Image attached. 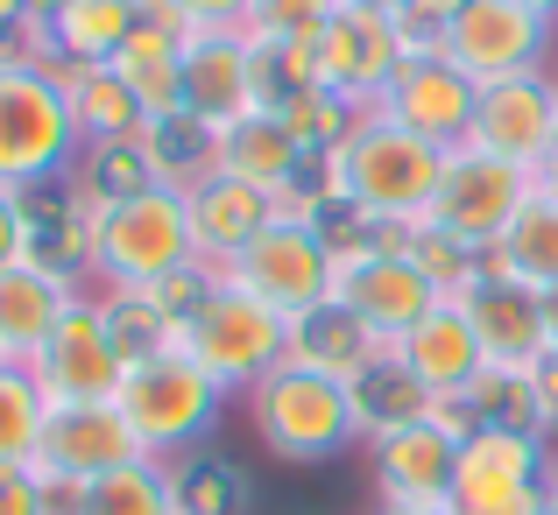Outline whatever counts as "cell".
Segmentation results:
<instances>
[{
    "instance_id": "6da1fadb",
    "label": "cell",
    "mask_w": 558,
    "mask_h": 515,
    "mask_svg": "<svg viewBox=\"0 0 558 515\" xmlns=\"http://www.w3.org/2000/svg\"><path fill=\"white\" fill-rule=\"evenodd\" d=\"M438 170H446V149H432L424 135L396 127L381 107L354 113L340 142L312 163L318 191H326V212L340 205L354 219V233H403L432 212Z\"/></svg>"
},
{
    "instance_id": "7a4b0ae2",
    "label": "cell",
    "mask_w": 558,
    "mask_h": 515,
    "mask_svg": "<svg viewBox=\"0 0 558 515\" xmlns=\"http://www.w3.org/2000/svg\"><path fill=\"white\" fill-rule=\"evenodd\" d=\"M85 275H99L107 290H163L178 275L205 269L198 261V226H191V198L178 176H156L142 191H121V198H85Z\"/></svg>"
},
{
    "instance_id": "3957f363",
    "label": "cell",
    "mask_w": 558,
    "mask_h": 515,
    "mask_svg": "<svg viewBox=\"0 0 558 515\" xmlns=\"http://www.w3.org/2000/svg\"><path fill=\"white\" fill-rule=\"evenodd\" d=\"M85 149L64 71L36 50H0V184L36 191L71 170Z\"/></svg>"
},
{
    "instance_id": "277c9868",
    "label": "cell",
    "mask_w": 558,
    "mask_h": 515,
    "mask_svg": "<svg viewBox=\"0 0 558 515\" xmlns=\"http://www.w3.org/2000/svg\"><path fill=\"white\" fill-rule=\"evenodd\" d=\"M247 424L255 438L276 452L283 466H326L340 459L347 445H361V395L354 381L340 375H318V367L283 360L276 375H262L247 389Z\"/></svg>"
},
{
    "instance_id": "5b68a950",
    "label": "cell",
    "mask_w": 558,
    "mask_h": 515,
    "mask_svg": "<svg viewBox=\"0 0 558 515\" xmlns=\"http://www.w3.org/2000/svg\"><path fill=\"white\" fill-rule=\"evenodd\" d=\"M219 409H227V389H219L184 346L135 353V367H128V381H121V417L135 424L142 452H149V459H170V466H178L198 438H213Z\"/></svg>"
},
{
    "instance_id": "8992f818",
    "label": "cell",
    "mask_w": 558,
    "mask_h": 515,
    "mask_svg": "<svg viewBox=\"0 0 558 515\" xmlns=\"http://www.w3.org/2000/svg\"><path fill=\"white\" fill-rule=\"evenodd\" d=\"M178 346H184L227 395H233V389L247 395L262 375H276V367L290 360V318H276L269 304L247 297L241 283L213 275V283H205V297L184 311V340H178Z\"/></svg>"
},
{
    "instance_id": "52a82bcc",
    "label": "cell",
    "mask_w": 558,
    "mask_h": 515,
    "mask_svg": "<svg viewBox=\"0 0 558 515\" xmlns=\"http://www.w3.org/2000/svg\"><path fill=\"white\" fill-rule=\"evenodd\" d=\"M227 283H241L247 297H262L276 318H312L340 297V241L326 226H298V219H269L241 255L227 261Z\"/></svg>"
},
{
    "instance_id": "ba28073f",
    "label": "cell",
    "mask_w": 558,
    "mask_h": 515,
    "mask_svg": "<svg viewBox=\"0 0 558 515\" xmlns=\"http://www.w3.org/2000/svg\"><path fill=\"white\" fill-rule=\"evenodd\" d=\"M417 50H424V36L396 8H347L340 0V14H332V22L318 28V42H312L318 93H332L354 113H368V107H381V93L403 78V64Z\"/></svg>"
},
{
    "instance_id": "9c48e42d",
    "label": "cell",
    "mask_w": 558,
    "mask_h": 515,
    "mask_svg": "<svg viewBox=\"0 0 558 515\" xmlns=\"http://www.w3.org/2000/svg\"><path fill=\"white\" fill-rule=\"evenodd\" d=\"M545 494H551L545 431L474 424V431L460 438V466H452V515H545Z\"/></svg>"
},
{
    "instance_id": "30bf717a",
    "label": "cell",
    "mask_w": 558,
    "mask_h": 515,
    "mask_svg": "<svg viewBox=\"0 0 558 515\" xmlns=\"http://www.w3.org/2000/svg\"><path fill=\"white\" fill-rule=\"evenodd\" d=\"M531 198H537V176L523 163H502V156L460 142V149H446V170H438V191H432L424 226L452 233L466 255H488V247L509 233V219H517Z\"/></svg>"
},
{
    "instance_id": "8fae6325",
    "label": "cell",
    "mask_w": 558,
    "mask_h": 515,
    "mask_svg": "<svg viewBox=\"0 0 558 515\" xmlns=\"http://www.w3.org/2000/svg\"><path fill=\"white\" fill-rule=\"evenodd\" d=\"M340 304L381 346H396L424 311L446 304V290L417 269L403 233H354V241H340Z\"/></svg>"
},
{
    "instance_id": "7c38bea8",
    "label": "cell",
    "mask_w": 558,
    "mask_h": 515,
    "mask_svg": "<svg viewBox=\"0 0 558 515\" xmlns=\"http://www.w3.org/2000/svg\"><path fill=\"white\" fill-rule=\"evenodd\" d=\"M551 36H558V28L545 22V14L517 8V0H466V8L452 14L424 50L446 57L466 85H502V78L551 71Z\"/></svg>"
},
{
    "instance_id": "4fadbf2b",
    "label": "cell",
    "mask_w": 558,
    "mask_h": 515,
    "mask_svg": "<svg viewBox=\"0 0 558 515\" xmlns=\"http://www.w3.org/2000/svg\"><path fill=\"white\" fill-rule=\"evenodd\" d=\"M22 367H28V381L43 389L50 409H64V403H121V381H128V367H135V353L121 346L107 304L78 297L64 311V326L28 353Z\"/></svg>"
},
{
    "instance_id": "5bb4252c",
    "label": "cell",
    "mask_w": 558,
    "mask_h": 515,
    "mask_svg": "<svg viewBox=\"0 0 558 515\" xmlns=\"http://www.w3.org/2000/svg\"><path fill=\"white\" fill-rule=\"evenodd\" d=\"M135 459H149V452H142L135 424L121 417V403H64V409L43 417L36 474L64 494L93 488V480L121 474V466H135Z\"/></svg>"
},
{
    "instance_id": "9a60e30c",
    "label": "cell",
    "mask_w": 558,
    "mask_h": 515,
    "mask_svg": "<svg viewBox=\"0 0 558 515\" xmlns=\"http://www.w3.org/2000/svg\"><path fill=\"white\" fill-rule=\"evenodd\" d=\"M466 431H474V417H466L460 403H438L432 417L368 438L381 502H452V466H460V438Z\"/></svg>"
},
{
    "instance_id": "2e32d148",
    "label": "cell",
    "mask_w": 558,
    "mask_h": 515,
    "mask_svg": "<svg viewBox=\"0 0 558 515\" xmlns=\"http://www.w3.org/2000/svg\"><path fill=\"white\" fill-rule=\"evenodd\" d=\"M255 107H276L255 42L247 36H191L184 42V127L219 135L227 121H241Z\"/></svg>"
},
{
    "instance_id": "e0dca14e",
    "label": "cell",
    "mask_w": 558,
    "mask_h": 515,
    "mask_svg": "<svg viewBox=\"0 0 558 515\" xmlns=\"http://www.w3.org/2000/svg\"><path fill=\"white\" fill-rule=\"evenodd\" d=\"M389 360L403 367V375L417 381L432 403H466V395H474V381L488 375V346H481L474 318L460 311V297H446L438 311H424L417 326L389 346Z\"/></svg>"
},
{
    "instance_id": "ac0fdd59",
    "label": "cell",
    "mask_w": 558,
    "mask_h": 515,
    "mask_svg": "<svg viewBox=\"0 0 558 515\" xmlns=\"http://www.w3.org/2000/svg\"><path fill=\"white\" fill-rule=\"evenodd\" d=\"M558 135V71H531V78H502V85H481L474 99V149L502 156V163L537 170Z\"/></svg>"
},
{
    "instance_id": "d6986e66",
    "label": "cell",
    "mask_w": 558,
    "mask_h": 515,
    "mask_svg": "<svg viewBox=\"0 0 558 515\" xmlns=\"http://www.w3.org/2000/svg\"><path fill=\"white\" fill-rule=\"evenodd\" d=\"M460 311L474 318L481 346H488V367H537L545 353H558V332H551V297L509 283V275L481 269L474 283L460 290Z\"/></svg>"
},
{
    "instance_id": "ffe728a7",
    "label": "cell",
    "mask_w": 558,
    "mask_h": 515,
    "mask_svg": "<svg viewBox=\"0 0 558 515\" xmlns=\"http://www.w3.org/2000/svg\"><path fill=\"white\" fill-rule=\"evenodd\" d=\"M205 170L219 176H241L255 191H290L312 176V149L298 142V127L283 121V107H255L241 121H227L219 135H205Z\"/></svg>"
},
{
    "instance_id": "44dd1931",
    "label": "cell",
    "mask_w": 558,
    "mask_h": 515,
    "mask_svg": "<svg viewBox=\"0 0 558 515\" xmlns=\"http://www.w3.org/2000/svg\"><path fill=\"white\" fill-rule=\"evenodd\" d=\"M474 99H481V85H466L446 57L417 50L403 64V78L381 93V113H389L396 127H410V135H424L432 149H460V142L474 135Z\"/></svg>"
},
{
    "instance_id": "7402d4cb",
    "label": "cell",
    "mask_w": 558,
    "mask_h": 515,
    "mask_svg": "<svg viewBox=\"0 0 558 515\" xmlns=\"http://www.w3.org/2000/svg\"><path fill=\"white\" fill-rule=\"evenodd\" d=\"M78 297H85L78 275L50 255H28L14 269H0V346H8V360H28V353L64 326V311Z\"/></svg>"
},
{
    "instance_id": "603a6c76",
    "label": "cell",
    "mask_w": 558,
    "mask_h": 515,
    "mask_svg": "<svg viewBox=\"0 0 558 515\" xmlns=\"http://www.w3.org/2000/svg\"><path fill=\"white\" fill-rule=\"evenodd\" d=\"M184 198H191V226H198V261L213 275L276 219V198H269V191L241 184V176H219V170H191L184 176Z\"/></svg>"
},
{
    "instance_id": "cb8c5ba5",
    "label": "cell",
    "mask_w": 558,
    "mask_h": 515,
    "mask_svg": "<svg viewBox=\"0 0 558 515\" xmlns=\"http://www.w3.org/2000/svg\"><path fill=\"white\" fill-rule=\"evenodd\" d=\"M184 42L191 36L142 14V28L121 42V57H113V78L135 93L142 121H149L156 135H163V127H184Z\"/></svg>"
},
{
    "instance_id": "d4e9b609",
    "label": "cell",
    "mask_w": 558,
    "mask_h": 515,
    "mask_svg": "<svg viewBox=\"0 0 558 515\" xmlns=\"http://www.w3.org/2000/svg\"><path fill=\"white\" fill-rule=\"evenodd\" d=\"M135 28H142V0H64L36 28V57H50L57 71H93L113 64Z\"/></svg>"
},
{
    "instance_id": "484cf974",
    "label": "cell",
    "mask_w": 558,
    "mask_h": 515,
    "mask_svg": "<svg viewBox=\"0 0 558 515\" xmlns=\"http://www.w3.org/2000/svg\"><path fill=\"white\" fill-rule=\"evenodd\" d=\"M481 269L509 275V283L537 290V297H558V198L537 191L531 205H523L517 219H509V233L481 255Z\"/></svg>"
},
{
    "instance_id": "4316f807",
    "label": "cell",
    "mask_w": 558,
    "mask_h": 515,
    "mask_svg": "<svg viewBox=\"0 0 558 515\" xmlns=\"http://www.w3.org/2000/svg\"><path fill=\"white\" fill-rule=\"evenodd\" d=\"M381 353H389V346H381L340 297H332L326 311H312V318H298V326H290V360H298V367H318V375H340V381H361Z\"/></svg>"
},
{
    "instance_id": "83f0119b",
    "label": "cell",
    "mask_w": 558,
    "mask_h": 515,
    "mask_svg": "<svg viewBox=\"0 0 558 515\" xmlns=\"http://www.w3.org/2000/svg\"><path fill=\"white\" fill-rule=\"evenodd\" d=\"M64 93H71V113H78L85 149H107V142H142V135H156V127L142 121L135 93H128V85L113 78V64L64 71Z\"/></svg>"
},
{
    "instance_id": "f1b7e54d",
    "label": "cell",
    "mask_w": 558,
    "mask_h": 515,
    "mask_svg": "<svg viewBox=\"0 0 558 515\" xmlns=\"http://www.w3.org/2000/svg\"><path fill=\"white\" fill-rule=\"evenodd\" d=\"M78 515H184V502H178V466H170V459L121 466V474L78 488Z\"/></svg>"
},
{
    "instance_id": "f546056e",
    "label": "cell",
    "mask_w": 558,
    "mask_h": 515,
    "mask_svg": "<svg viewBox=\"0 0 558 515\" xmlns=\"http://www.w3.org/2000/svg\"><path fill=\"white\" fill-rule=\"evenodd\" d=\"M43 417H50L43 389L28 381L22 360H8V367H0V466H36Z\"/></svg>"
},
{
    "instance_id": "4dcf8cb0",
    "label": "cell",
    "mask_w": 558,
    "mask_h": 515,
    "mask_svg": "<svg viewBox=\"0 0 558 515\" xmlns=\"http://www.w3.org/2000/svg\"><path fill=\"white\" fill-rule=\"evenodd\" d=\"M354 395H361V431L368 438H381V431H396V424H417V417H432V395L417 389V381L403 375V367L389 360V353H381V360L368 367V375L354 381Z\"/></svg>"
},
{
    "instance_id": "1f68e13d",
    "label": "cell",
    "mask_w": 558,
    "mask_h": 515,
    "mask_svg": "<svg viewBox=\"0 0 558 515\" xmlns=\"http://www.w3.org/2000/svg\"><path fill=\"white\" fill-rule=\"evenodd\" d=\"M332 14H340V0H255L241 36L255 50H290V42H312Z\"/></svg>"
},
{
    "instance_id": "d6a6232c",
    "label": "cell",
    "mask_w": 558,
    "mask_h": 515,
    "mask_svg": "<svg viewBox=\"0 0 558 515\" xmlns=\"http://www.w3.org/2000/svg\"><path fill=\"white\" fill-rule=\"evenodd\" d=\"M255 0H142V14L178 36H241Z\"/></svg>"
},
{
    "instance_id": "836d02e7",
    "label": "cell",
    "mask_w": 558,
    "mask_h": 515,
    "mask_svg": "<svg viewBox=\"0 0 558 515\" xmlns=\"http://www.w3.org/2000/svg\"><path fill=\"white\" fill-rule=\"evenodd\" d=\"M241 474H233L227 459H191L178 466V502L184 515H241Z\"/></svg>"
},
{
    "instance_id": "e575fe53",
    "label": "cell",
    "mask_w": 558,
    "mask_h": 515,
    "mask_svg": "<svg viewBox=\"0 0 558 515\" xmlns=\"http://www.w3.org/2000/svg\"><path fill=\"white\" fill-rule=\"evenodd\" d=\"M43 255V226H36V205H28V191L0 184V269H14V261Z\"/></svg>"
},
{
    "instance_id": "d590c367",
    "label": "cell",
    "mask_w": 558,
    "mask_h": 515,
    "mask_svg": "<svg viewBox=\"0 0 558 515\" xmlns=\"http://www.w3.org/2000/svg\"><path fill=\"white\" fill-rule=\"evenodd\" d=\"M0 515H57V494L36 466H0Z\"/></svg>"
},
{
    "instance_id": "8d00e7d4",
    "label": "cell",
    "mask_w": 558,
    "mask_h": 515,
    "mask_svg": "<svg viewBox=\"0 0 558 515\" xmlns=\"http://www.w3.org/2000/svg\"><path fill=\"white\" fill-rule=\"evenodd\" d=\"M460 8H466V0H396V14H403V22H410V28H417V36H424V42H432V36H438V28H446V22H452V14H460Z\"/></svg>"
},
{
    "instance_id": "74e56055",
    "label": "cell",
    "mask_w": 558,
    "mask_h": 515,
    "mask_svg": "<svg viewBox=\"0 0 558 515\" xmlns=\"http://www.w3.org/2000/svg\"><path fill=\"white\" fill-rule=\"evenodd\" d=\"M531 389H537V417H545V431L558 424V353H545V360L531 367Z\"/></svg>"
},
{
    "instance_id": "f35d334b",
    "label": "cell",
    "mask_w": 558,
    "mask_h": 515,
    "mask_svg": "<svg viewBox=\"0 0 558 515\" xmlns=\"http://www.w3.org/2000/svg\"><path fill=\"white\" fill-rule=\"evenodd\" d=\"M531 176H537V191H545V198H558V135H551V149H545V163H537Z\"/></svg>"
},
{
    "instance_id": "ab89813d",
    "label": "cell",
    "mask_w": 558,
    "mask_h": 515,
    "mask_svg": "<svg viewBox=\"0 0 558 515\" xmlns=\"http://www.w3.org/2000/svg\"><path fill=\"white\" fill-rule=\"evenodd\" d=\"M375 515H452V502H381Z\"/></svg>"
},
{
    "instance_id": "60d3db41",
    "label": "cell",
    "mask_w": 558,
    "mask_h": 515,
    "mask_svg": "<svg viewBox=\"0 0 558 515\" xmlns=\"http://www.w3.org/2000/svg\"><path fill=\"white\" fill-rule=\"evenodd\" d=\"M22 8H28V22H36V28H43V22H50V14H57V8H64V0H22Z\"/></svg>"
},
{
    "instance_id": "b9f144b4",
    "label": "cell",
    "mask_w": 558,
    "mask_h": 515,
    "mask_svg": "<svg viewBox=\"0 0 558 515\" xmlns=\"http://www.w3.org/2000/svg\"><path fill=\"white\" fill-rule=\"evenodd\" d=\"M517 8H531V14H545V22L558 28V0H517Z\"/></svg>"
},
{
    "instance_id": "7bdbcfd3",
    "label": "cell",
    "mask_w": 558,
    "mask_h": 515,
    "mask_svg": "<svg viewBox=\"0 0 558 515\" xmlns=\"http://www.w3.org/2000/svg\"><path fill=\"white\" fill-rule=\"evenodd\" d=\"M347 8H396V0H347Z\"/></svg>"
},
{
    "instance_id": "ee69618b",
    "label": "cell",
    "mask_w": 558,
    "mask_h": 515,
    "mask_svg": "<svg viewBox=\"0 0 558 515\" xmlns=\"http://www.w3.org/2000/svg\"><path fill=\"white\" fill-rule=\"evenodd\" d=\"M545 515H558V480H551V494H545Z\"/></svg>"
},
{
    "instance_id": "f6af8a7d",
    "label": "cell",
    "mask_w": 558,
    "mask_h": 515,
    "mask_svg": "<svg viewBox=\"0 0 558 515\" xmlns=\"http://www.w3.org/2000/svg\"><path fill=\"white\" fill-rule=\"evenodd\" d=\"M551 332H558V297H551Z\"/></svg>"
},
{
    "instance_id": "bcb514c9",
    "label": "cell",
    "mask_w": 558,
    "mask_h": 515,
    "mask_svg": "<svg viewBox=\"0 0 558 515\" xmlns=\"http://www.w3.org/2000/svg\"><path fill=\"white\" fill-rule=\"evenodd\" d=\"M0 367H8V346H0Z\"/></svg>"
}]
</instances>
